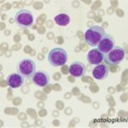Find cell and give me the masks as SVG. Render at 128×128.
<instances>
[{"label":"cell","instance_id":"9","mask_svg":"<svg viewBox=\"0 0 128 128\" xmlns=\"http://www.w3.org/2000/svg\"><path fill=\"white\" fill-rule=\"evenodd\" d=\"M104 55L102 52L98 50V49H93L90 50L86 56V60H87L89 64L92 65H98L104 61Z\"/></svg>","mask_w":128,"mask_h":128},{"label":"cell","instance_id":"4","mask_svg":"<svg viewBox=\"0 0 128 128\" xmlns=\"http://www.w3.org/2000/svg\"><path fill=\"white\" fill-rule=\"evenodd\" d=\"M36 64L32 59L24 58L20 60L17 65L18 74H22L23 77L31 78L36 73Z\"/></svg>","mask_w":128,"mask_h":128},{"label":"cell","instance_id":"5","mask_svg":"<svg viewBox=\"0 0 128 128\" xmlns=\"http://www.w3.org/2000/svg\"><path fill=\"white\" fill-rule=\"evenodd\" d=\"M16 24L20 28H31L34 24V16L28 10H20L15 16Z\"/></svg>","mask_w":128,"mask_h":128},{"label":"cell","instance_id":"12","mask_svg":"<svg viewBox=\"0 0 128 128\" xmlns=\"http://www.w3.org/2000/svg\"><path fill=\"white\" fill-rule=\"evenodd\" d=\"M54 20L59 26H65L70 22V17L67 14H59L56 16H55Z\"/></svg>","mask_w":128,"mask_h":128},{"label":"cell","instance_id":"2","mask_svg":"<svg viewBox=\"0 0 128 128\" xmlns=\"http://www.w3.org/2000/svg\"><path fill=\"white\" fill-rule=\"evenodd\" d=\"M68 55L62 48H54L48 54V61L52 67H61L68 62Z\"/></svg>","mask_w":128,"mask_h":128},{"label":"cell","instance_id":"6","mask_svg":"<svg viewBox=\"0 0 128 128\" xmlns=\"http://www.w3.org/2000/svg\"><path fill=\"white\" fill-rule=\"evenodd\" d=\"M115 46V40L112 35L105 34L102 38L98 44V50L102 54L105 55Z\"/></svg>","mask_w":128,"mask_h":128},{"label":"cell","instance_id":"11","mask_svg":"<svg viewBox=\"0 0 128 128\" xmlns=\"http://www.w3.org/2000/svg\"><path fill=\"white\" fill-rule=\"evenodd\" d=\"M92 75L96 80H105L108 76V68L105 64H98L92 70Z\"/></svg>","mask_w":128,"mask_h":128},{"label":"cell","instance_id":"8","mask_svg":"<svg viewBox=\"0 0 128 128\" xmlns=\"http://www.w3.org/2000/svg\"><path fill=\"white\" fill-rule=\"evenodd\" d=\"M32 80L37 86H40V87H44L47 84H49L50 76L44 71H38L32 75Z\"/></svg>","mask_w":128,"mask_h":128},{"label":"cell","instance_id":"10","mask_svg":"<svg viewBox=\"0 0 128 128\" xmlns=\"http://www.w3.org/2000/svg\"><path fill=\"white\" fill-rule=\"evenodd\" d=\"M7 84L11 88H20L23 86L24 77L20 74H11L6 79Z\"/></svg>","mask_w":128,"mask_h":128},{"label":"cell","instance_id":"1","mask_svg":"<svg viewBox=\"0 0 128 128\" xmlns=\"http://www.w3.org/2000/svg\"><path fill=\"white\" fill-rule=\"evenodd\" d=\"M105 34L106 32L104 28L100 26H93L86 30L84 34V41L90 46L96 47L98 46Z\"/></svg>","mask_w":128,"mask_h":128},{"label":"cell","instance_id":"7","mask_svg":"<svg viewBox=\"0 0 128 128\" xmlns=\"http://www.w3.org/2000/svg\"><path fill=\"white\" fill-rule=\"evenodd\" d=\"M69 74L75 78H81L86 72V66L81 62H74L69 67Z\"/></svg>","mask_w":128,"mask_h":128},{"label":"cell","instance_id":"3","mask_svg":"<svg viewBox=\"0 0 128 128\" xmlns=\"http://www.w3.org/2000/svg\"><path fill=\"white\" fill-rule=\"evenodd\" d=\"M125 58V50L123 47L115 45L109 52L104 55V60L106 64L111 66L119 65Z\"/></svg>","mask_w":128,"mask_h":128}]
</instances>
